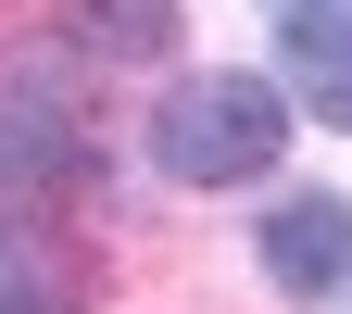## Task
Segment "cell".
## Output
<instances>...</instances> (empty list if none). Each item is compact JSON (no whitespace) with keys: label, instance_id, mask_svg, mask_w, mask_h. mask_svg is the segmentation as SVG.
I'll use <instances>...</instances> for the list:
<instances>
[{"label":"cell","instance_id":"1","mask_svg":"<svg viewBox=\"0 0 352 314\" xmlns=\"http://www.w3.org/2000/svg\"><path fill=\"white\" fill-rule=\"evenodd\" d=\"M277 151H289V101L264 76H189V88H164V113H151V164L176 189H239V176H264Z\"/></svg>","mask_w":352,"mask_h":314},{"label":"cell","instance_id":"2","mask_svg":"<svg viewBox=\"0 0 352 314\" xmlns=\"http://www.w3.org/2000/svg\"><path fill=\"white\" fill-rule=\"evenodd\" d=\"M264 277H277L289 302H327V289L352 277V201H340V189L277 201V214H264Z\"/></svg>","mask_w":352,"mask_h":314},{"label":"cell","instance_id":"3","mask_svg":"<svg viewBox=\"0 0 352 314\" xmlns=\"http://www.w3.org/2000/svg\"><path fill=\"white\" fill-rule=\"evenodd\" d=\"M264 13H277V51L302 76V101L327 126H352V0H264Z\"/></svg>","mask_w":352,"mask_h":314},{"label":"cell","instance_id":"4","mask_svg":"<svg viewBox=\"0 0 352 314\" xmlns=\"http://www.w3.org/2000/svg\"><path fill=\"white\" fill-rule=\"evenodd\" d=\"M0 164L13 176H76V113L25 76H0Z\"/></svg>","mask_w":352,"mask_h":314},{"label":"cell","instance_id":"5","mask_svg":"<svg viewBox=\"0 0 352 314\" xmlns=\"http://www.w3.org/2000/svg\"><path fill=\"white\" fill-rule=\"evenodd\" d=\"M63 25H76L101 63H151L164 38H176V0H63Z\"/></svg>","mask_w":352,"mask_h":314},{"label":"cell","instance_id":"6","mask_svg":"<svg viewBox=\"0 0 352 314\" xmlns=\"http://www.w3.org/2000/svg\"><path fill=\"white\" fill-rule=\"evenodd\" d=\"M0 314H38V264L13 251V227H0Z\"/></svg>","mask_w":352,"mask_h":314}]
</instances>
